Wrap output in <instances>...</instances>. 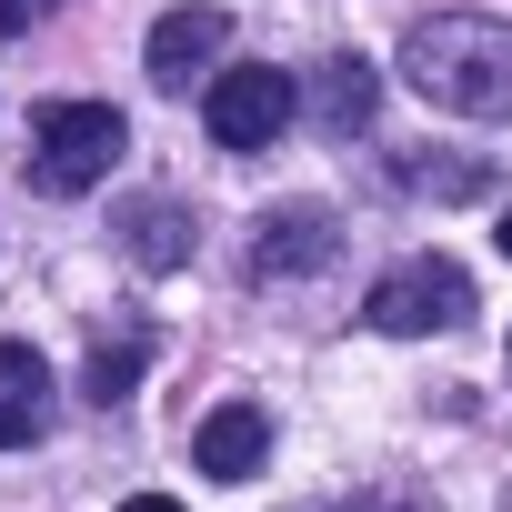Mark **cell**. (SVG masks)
<instances>
[{
    "label": "cell",
    "mask_w": 512,
    "mask_h": 512,
    "mask_svg": "<svg viewBox=\"0 0 512 512\" xmlns=\"http://www.w3.org/2000/svg\"><path fill=\"white\" fill-rule=\"evenodd\" d=\"M402 81H412L432 111L512 121V21H482V11L412 21V41H402Z\"/></svg>",
    "instance_id": "cell-1"
},
{
    "label": "cell",
    "mask_w": 512,
    "mask_h": 512,
    "mask_svg": "<svg viewBox=\"0 0 512 512\" xmlns=\"http://www.w3.org/2000/svg\"><path fill=\"white\" fill-rule=\"evenodd\" d=\"M121 151H131V131H121V111H111V101H51V111L31 121V181H41L51 201L101 191Z\"/></svg>",
    "instance_id": "cell-2"
},
{
    "label": "cell",
    "mask_w": 512,
    "mask_h": 512,
    "mask_svg": "<svg viewBox=\"0 0 512 512\" xmlns=\"http://www.w3.org/2000/svg\"><path fill=\"white\" fill-rule=\"evenodd\" d=\"M462 312H472V282H462V262H442V251H412V262H392V272L372 282V302H362V322L392 332V342L452 332Z\"/></svg>",
    "instance_id": "cell-3"
},
{
    "label": "cell",
    "mask_w": 512,
    "mask_h": 512,
    "mask_svg": "<svg viewBox=\"0 0 512 512\" xmlns=\"http://www.w3.org/2000/svg\"><path fill=\"white\" fill-rule=\"evenodd\" d=\"M292 111H302V81H292V71H272V61L211 71V91H201V121H211V141H221V151H272V141L292 131Z\"/></svg>",
    "instance_id": "cell-4"
},
{
    "label": "cell",
    "mask_w": 512,
    "mask_h": 512,
    "mask_svg": "<svg viewBox=\"0 0 512 512\" xmlns=\"http://www.w3.org/2000/svg\"><path fill=\"white\" fill-rule=\"evenodd\" d=\"M332 251H342L332 211L322 201H282V211H262V231H251V272L262 282H302V272H332Z\"/></svg>",
    "instance_id": "cell-5"
},
{
    "label": "cell",
    "mask_w": 512,
    "mask_h": 512,
    "mask_svg": "<svg viewBox=\"0 0 512 512\" xmlns=\"http://www.w3.org/2000/svg\"><path fill=\"white\" fill-rule=\"evenodd\" d=\"M302 111H312V131L352 141V131H372V111H382V71H372L362 51H332V61L302 71Z\"/></svg>",
    "instance_id": "cell-6"
},
{
    "label": "cell",
    "mask_w": 512,
    "mask_h": 512,
    "mask_svg": "<svg viewBox=\"0 0 512 512\" xmlns=\"http://www.w3.org/2000/svg\"><path fill=\"white\" fill-rule=\"evenodd\" d=\"M231 41V11H211V0H181V11L151 21V81L161 91H191V71H211Z\"/></svg>",
    "instance_id": "cell-7"
},
{
    "label": "cell",
    "mask_w": 512,
    "mask_h": 512,
    "mask_svg": "<svg viewBox=\"0 0 512 512\" xmlns=\"http://www.w3.org/2000/svg\"><path fill=\"white\" fill-rule=\"evenodd\" d=\"M191 462H201L211 482H251V472L272 462V412H262V402H221V412L191 432Z\"/></svg>",
    "instance_id": "cell-8"
},
{
    "label": "cell",
    "mask_w": 512,
    "mask_h": 512,
    "mask_svg": "<svg viewBox=\"0 0 512 512\" xmlns=\"http://www.w3.org/2000/svg\"><path fill=\"white\" fill-rule=\"evenodd\" d=\"M51 432V362L31 342H0V452Z\"/></svg>",
    "instance_id": "cell-9"
},
{
    "label": "cell",
    "mask_w": 512,
    "mask_h": 512,
    "mask_svg": "<svg viewBox=\"0 0 512 512\" xmlns=\"http://www.w3.org/2000/svg\"><path fill=\"white\" fill-rule=\"evenodd\" d=\"M131 262L141 272H181L191 262V221H181V201H131Z\"/></svg>",
    "instance_id": "cell-10"
},
{
    "label": "cell",
    "mask_w": 512,
    "mask_h": 512,
    "mask_svg": "<svg viewBox=\"0 0 512 512\" xmlns=\"http://www.w3.org/2000/svg\"><path fill=\"white\" fill-rule=\"evenodd\" d=\"M141 362H151V332H121V342H101V352H91V372H81V392H91V402L111 412V402H121V392L141 382Z\"/></svg>",
    "instance_id": "cell-11"
},
{
    "label": "cell",
    "mask_w": 512,
    "mask_h": 512,
    "mask_svg": "<svg viewBox=\"0 0 512 512\" xmlns=\"http://www.w3.org/2000/svg\"><path fill=\"white\" fill-rule=\"evenodd\" d=\"M402 181H412V191H442V201L482 191V171H432V161H402Z\"/></svg>",
    "instance_id": "cell-12"
},
{
    "label": "cell",
    "mask_w": 512,
    "mask_h": 512,
    "mask_svg": "<svg viewBox=\"0 0 512 512\" xmlns=\"http://www.w3.org/2000/svg\"><path fill=\"white\" fill-rule=\"evenodd\" d=\"M51 11H61V0H0V41L31 31V21H51Z\"/></svg>",
    "instance_id": "cell-13"
},
{
    "label": "cell",
    "mask_w": 512,
    "mask_h": 512,
    "mask_svg": "<svg viewBox=\"0 0 512 512\" xmlns=\"http://www.w3.org/2000/svg\"><path fill=\"white\" fill-rule=\"evenodd\" d=\"M121 512H181V502H171V492H131Z\"/></svg>",
    "instance_id": "cell-14"
},
{
    "label": "cell",
    "mask_w": 512,
    "mask_h": 512,
    "mask_svg": "<svg viewBox=\"0 0 512 512\" xmlns=\"http://www.w3.org/2000/svg\"><path fill=\"white\" fill-rule=\"evenodd\" d=\"M352 512H402V502H352Z\"/></svg>",
    "instance_id": "cell-15"
},
{
    "label": "cell",
    "mask_w": 512,
    "mask_h": 512,
    "mask_svg": "<svg viewBox=\"0 0 512 512\" xmlns=\"http://www.w3.org/2000/svg\"><path fill=\"white\" fill-rule=\"evenodd\" d=\"M502 251H512V211H502Z\"/></svg>",
    "instance_id": "cell-16"
}]
</instances>
